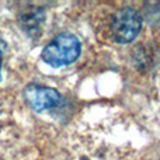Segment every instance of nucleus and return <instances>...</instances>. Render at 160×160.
Returning <instances> with one entry per match:
<instances>
[{"label": "nucleus", "mask_w": 160, "mask_h": 160, "mask_svg": "<svg viewBox=\"0 0 160 160\" xmlns=\"http://www.w3.org/2000/svg\"><path fill=\"white\" fill-rule=\"evenodd\" d=\"M80 41L70 32H61L49 41L42 49V61L52 68H62L70 65L80 55Z\"/></svg>", "instance_id": "f257e3e1"}, {"label": "nucleus", "mask_w": 160, "mask_h": 160, "mask_svg": "<svg viewBox=\"0 0 160 160\" xmlns=\"http://www.w3.org/2000/svg\"><path fill=\"white\" fill-rule=\"evenodd\" d=\"M142 27V17L135 8H119L111 20V34L117 42L128 44L138 37Z\"/></svg>", "instance_id": "f03ea898"}, {"label": "nucleus", "mask_w": 160, "mask_h": 160, "mask_svg": "<svg viewBox=\"0 0 160 160\" xmlns=\"http://www.w3.org/2000/svg\"><path fill=\"white\" fill-rule=\"evenodd\" d=\"M27 102L35 111H45L53 108L61 102V94L58 90L47 86L30 84L24 90Z\"/></svg>", "instance_id": "7ed1b4c3"}, {"label": "nucleus", "mask_w": 160, "mask_h": 160, "mask_svg": "<svg viewBox=\"0 0 160 160\" xmlns=\"http://www.w3.org/2000/svg\"><path fill=\"white\" fill-rule=\"evenodd\" d=\"M21 21L25 22L24 27L28 28L27 31H30V28L31 30H38L41 22L44 21V11H42L41 8H34V10H31L30 13L22 14Z\"/></svg>", "instance_id": "20e7f679"}, {"label": "nucleus", "mask_w": 160, "mask_h": 160, "mask_svg": "<svg viewBox=\"0 0 160 160\" xmlns=\"http://www.w3.org/2000/svg\"><path fill=\"white\" fill-rule=\"evenodd\" d=\"M0 69H2V49H0Z\"/></svg>", "instance_id": "39448f33"}]
</instances>
